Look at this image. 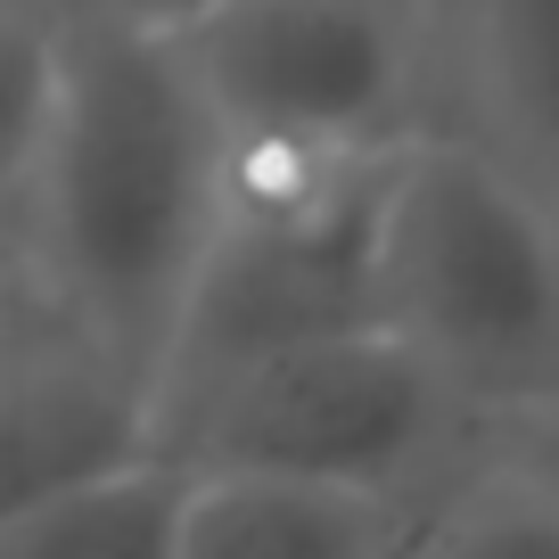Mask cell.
<instances>
[{
    "label": "cell",
    "mask_w": 559,
    "mask_h": 559,
    "mask_svg": "<svg viewBox=\"0 0 559 559\" xmlns=\"http://www.w3.org/2000/svg\"><path fill=\"white\" fill-rule=\"evenodd\" d=\"M412 510L386 493L305 486V477L190 469L174 559H386Z\"/></svg>",
    "instance_id": "obj_7"
},
{
    "label": "cell",
    "mask_w": 559,
    "mask_h": 559,
    "mask_svg": "<svg viewBox=\"0 0 559 559\" xmlns=\"http://www.w3.org/2000/svg\"><path fill=\"white\" fill-rule=\"evenodd\" d=\"M386 559H559V486L502 461L486 486L444 493L428 519H403Z\"/></svg>",
    "instance_id": "obj_9"
},
{
    "label": "cell",
    "mask_w": 559,
    "mask_h": 559,
    "mask_svg": "<svg viewBox=\"0 0 559 559\" xmlns=\"http://www.w3.org/2000/svg\"><path fill=\"white\" fill-rule=\"evenodd\" d=\"M223 223V123L165 34L58 0V99L17 206V272L58 321L165 386Z\"/></svg>",
    "instance_id": "obj_1"
},
{
    "label": "cell",
    "mask_w": 559,
    "mask_h": 559,
    "mask_svg": "<svg viewBox=\"0 0 559 559\" xmlns=\"http://www.w3.org/2000/svg\"><path fill=\"white\" fill-rule=\"evenodd\" d=\"M17 288H25V272H17V247L0 239V321H9V305H17Z\"/></svg>",
    "instance_id": "obj_13"
},
{
    "label": "cell",
    "mask_w": 559,
    "mask_h": 559,
    "mask_svg": "<svg viewBox=\"0 0 559 559\" xmlns=\"http://www.w3.org/2000/svg\"><path fill=\"white\" fill-rule=\"evenodd\" d=\"M370 313L469 412L559 395V223L461 123L395 140L370 190Z\"/></svg>",
    "instance_id": "obj_2"
},
{
    "label": "cell",
    "mask_w": 559,
    "mask_h": 559,
    "mask_svg": "<svg viewBox=\"0 0 559 559\" xmlns=\"http://www.w3.org/2000/svg\"><path fill=\"white\" fill-rule=\"evenodd\" d=\"M58 99V0H0V239L17 247V206L34 181Z\"/></svg>",
    "instance_id": "obj_10"
},
{
    "label": "cell",
    "mask_w": 559,
    "mask_h": 559,
    "mask_svg": "<svg viewBox=\"0 0 559 559\" xmlns=\"http://www.w3.org/2000/svg\"><path fill=\"white\" fill-rule=\"evenodd\" d=\"M181 493H190V461L165 453L132 461V469L99 477L83 493L25 510L0 526V559H174L181 535Z\"/></svg>",
    "instance_id": "obj_8"
},
{
    "label": "cell",
    "mask_w": 559,
    "mask_h": 559,
    "mask_svg": "<svg viewBox=\"0 0 559 559\" xmlns=\"http://www.w3.org/2000/svg\"><path fill=\"white\" fill-rule=\"evenodd\" d=\"M461 419L469 403L412 337L386 321H337L190 379L165 403V444L190 469L305 477L412 502L453 453Z\"/></svg>",
    "instance_id": "obj_3"
},
{
    "label": "cell",
    "mask_w": 559,
    "mask_h": 559,
    "mask_svg": "<svg viewBox=\"0 0 559 559\" xmlns=\"http://www.w3.org/2000/svg\"><path fill=\"white\" fill-rule=\"evenodd\" d=\"M67 9H91V17H116V25H140V34H181V25L214 17L230 0H67Z\"/></svg>",
    "instance_id": "obj_12"
},
{
    "label": "cell",
    "mask_w": 559,
    "mask_h": 559,
    "mask_svg": "<svg viewBox=\"0 0 559 559\" xmlns=\"http://www.w3.org/2000/svg\"><path fill=\"white\" fill-rule=\"evenodd\" d=\"M469 123L559 223V0H453Z\"/></svg>",
    "instance_id": "obj_6"
},
{
    "label": "cell",
    "mask_w": 559,
    "mask_h": 559,
    "mask_svg": "<svg viewBox=\"0 0 559 559\" xmlns=\"http://www.w3.org/2000/svg\"><path fill=\"white\" fill-rule=\"evenodd\" d=\"M148 453H165V386L17 288L0 321V526Z\"/></svg>",
    "instance_id": "obj_5"
},
{
    "label": "cell",
    "mask_w": 559,
    "mask_h": 559,
    "mask_svg": "<svg viewBox=\"0 0 559 559\" xmlns=\"http://www.w3.org/2000/svg\"><path fill=\"white\" fill-rule=\"evenodd\" d=\"M165 41L230 140H313L386 157L428 123V34L412 0H230Z\"/></svg>",
    "instance_id": "obj_4"
},
{
    "label": "cell",
    "mask_w": 559,
    "mask_h": 559,
    "mask_svg": "<svg viewBox=\"0 0 559 559\" xmlns=\"http://www.w3.org/2000/svg\"><path fill=\"white\" fill-rule=\"evenodd\" d=\"M493 428H502V461L510 469H535V477L559 486V395L519 403V412H493Z\"/></svg>",
    "instance_id": "obj_11"
}]
</instances>
